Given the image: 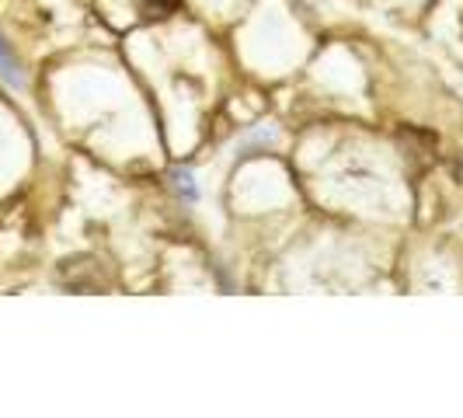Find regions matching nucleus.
I'll list each match as a JSON object with an SVG mask.
<instances>
[{"label": "nucleus", "mask_w": 463, "mask_h": 418, "mask_svg": "<svg viewBox=\"0 0 463 418\" xmlns=\"http://www.w3.org/2000/svg\"><path fill=\"white\" fill-rule=\"evenodd\" d=\"M137 4L143 18H167V14H175V7H178V0H137Z\"/></svg>", "instance_id": "nucleus-1"}, {"label": "nucleus", "mask_w": 463, "mask_h": 418, "mask_svg": "<svg viewBox=\"0 0 463 418\" xmlns=\"http://www.w3.org/2000/svg\"><path fill=\"white\" fill-rule=\"evenodd\" d=\"M0 73H4L11 84H22V73H18V67H14V60H11V52H7L4 43H0Z\"/></svg>", "instance_id": "nucleus-2"}, {"label": "nucleus", "mask_w": 463, "mask_h": 418, "mask_svg": "<svg viewBox=\"0 0 463 418\" xmlns=\"http://www.w3.org/2000/svg\"><path fill=\"white\" fill-rule=\"evenodd\" d=\"M175 185L182 188L185 195H195V185H192V171H175Z\"/></svg>", "instance_id": "nucleus-3"}]
</instances>
